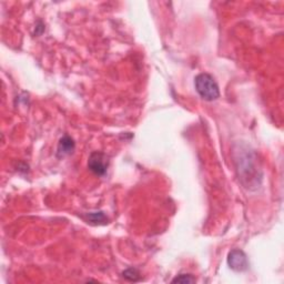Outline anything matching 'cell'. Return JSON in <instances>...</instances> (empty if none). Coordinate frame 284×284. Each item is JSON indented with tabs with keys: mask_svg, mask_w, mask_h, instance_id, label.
I'll use <instances>...</instances> for the list:
<instances>
[{
	"mask_svg": "<svg viewBox=\"0 0 284 284\" xmlns=\"http://www.w3.org/2000/svg\"><path fill=\"white\" fill-rule=\"evenodd\" d=\"M228 265L235 272H245L249 269V260L247 254L240 249H233L228 254Z\"/></svg>",
	"mask_w": 284,
	"mask_h": 284,
	"instance_id": "3",
	"label": "cell"
},
{
	"mask_svg": "<svg viewBox=\"0 0 284 284\" xmlns=\"http://www.w3.org/2000/svg\"><path fill=\"white\" fill-rule=\"evenodd\" d=\"M85 219L87 222L92 225H103V224H107L109 221L108 217L104 214L103 211L86 213Z\"/></svg>",
	"mask_w": 284,
	"mask_h": 284,
	"instance_id": "5",
	"label": "cell"
},
{
	"mask_svg": "<svg viewBox=\"0 0 284 284\" xmlns=\"http://www.w3.org/2000/svg\"><path fill=\"white\" fill-rule=\"evenodd\" d=\"M74 149H76V143H74L73 139L67 135L63 136L59 140V143H58L57 156L60 159L65 158V156L73 153Z\"/></svg>",
	"mask_w": 284,
	"mask_h": 284,
	"instance_id": "4",
	"label": "cell"
},
{
	"mask_svg": "<svg viewBox=\"0 0 284 284\" xmlns=\"http://www.w3.org/2000/svg\"><path fill=\"white\" fill-rule=\"evenodd\" d=\"M109 167V156L100 151L92 152L88 159L89 170L95 173L96 176L103 177L108 171Z\"/></svg>",
	"mask_w": 284,
	"mask_h": 284,
	"instance_id": "2",
	"label": "cell"
},
{
	"mask_svg": "<svg viewBox=\"0 0 284 284\" xmlns=\"http://www.w3.org/2000/svg\"><path fill=\"white\" fill-rule=\"evenodd\" d=\"M171 282L179 284H192L196 282V279L191 274H179Z\"/></svg>",
	"mask_w": 284,
	"mask_h": 284,
	"instance_id": "7",
	"label": "cell"
},
{
	"mask_svg": "<svg viewBox=\"0 0 284 284\" xmlns=\"http://www.w3.org/2000/svg\"><path fill=\"white\" fill-rule=\"evenodd\" d=\"M123 276L124 279H126L127 281L130 282H138L141 280V273L140 271L136 268H129L123 272Z\"/></svg>",
	"mask_w": 284,
	"mask_h": 284,
	"instance_id": "6",
	"label": "cell"
},
{
	"mask_svg": "<svg viewBox=\"0 0 284 284\" xmlns=\"http://www.w3.org/2000/svg\"><path fill=\"white\" fill-rule=\"evenodd\" d=\"M194 86L196 92L206 101H214L220 98L219 86L210 73H199L194 78Z\"/></svg>",
	"mask_w": 284,
	"mask_h": 284,
	"instance_id": "1",
	"label": "cell"
}]
</instances>
